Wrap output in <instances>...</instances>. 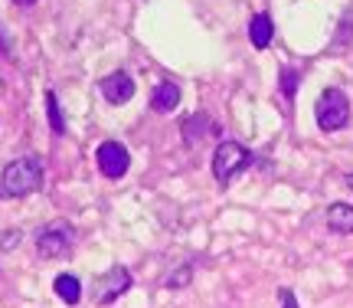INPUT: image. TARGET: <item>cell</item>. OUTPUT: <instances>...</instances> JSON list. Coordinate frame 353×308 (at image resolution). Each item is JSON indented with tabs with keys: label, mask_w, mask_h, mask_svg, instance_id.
I'll return each mask as SVG.
<instances>
[{
	"label": "cell",
	"mask_w": 353,
	"mask_h": 308,
	"mask_svg": "<svg viewBox=\"0 0 353 308\" xmlns=\"http://www.w3.org/2000/svg\"><path fill=\"white\" fill-rule=\"evenodd\" d=\"M275 37V23H272V17L268 13H255L252 20H249V39H252L255 50H265L268 43Z\"/></svg>",
	"instance_id": "obj_8"
},
{
	"label": "cell",
	"mask_w": 353,
	"mask_h": 308,
	"mask_svg": "<svg viewBox=\"0 0 353 308\" xmlns=\"http://www.w3.org/2000/svg\"><path fill=\"white\" fill-rule=\"evenodd\" d=\"M52 289H56V296L63 298L65 305H79V302H82V282H79L72 272H63V276H56Z\"/></svg>",
	"instance_id": "obj_10"
},
{
	"label": "cell",
	"mask_w": 353,
	"mask_h": 308,
	"mask_svg": "<svg viewBox=\"0 0 353 308\" xmlns=\"http://www.w3.org/2000/svg\"><path fill=\"white\" fill-rule=\"evenodd\" d=\"M76 243V230L65 223V220H56L50 227H43L37 236V249L43 259H59L69 253V246Z\"/></svg>",
	"instance_id": "obj_4"
},
{
	"label": "cell",
	"mask_w": 353,
	"mask_h": 308,
	"mask_svg": "<svg viewBox=\"0 0 353 308\" xmlns=\"http://www.w3.org/2000/svg\"><path fill=\"white\" fill-rule=\"evenodd\" d=\"M128 289H131V272L125 266H112V269L99 276V282H95V305H112L118 296H125Z\"/></svg>",
	"instance_id": "obj_6"
},
{
	"label": "cell",
	"mask_w": 353,
	"mask_h": 308,
	"mask_svg": "<svg viewBox=\"0 0 353 308\" xmlns=\"http://www.w3.org/2000/svg\"><path fill=\"white\" fill-rule=\"evenodd\" d=\"M43 102H46V118H50L52 135H63V131H65V118H63V108H59V99H56V92L46 89Z\"/></svg>",
	"instance_id": "obj_12"
},
{
	"label": "cell",
	"mask_w": 353,
	"mask_h": 308,
	"mask_svg": "<svg viewBox=\"0 0 353 308\" xmlns=\"http://www.w3.org/2000/svg\"><path fill=\"white\" fill-rule=\"evenodd\" d=\"M101 95H105V102L125 105L134 95V79L128 76V73H112V76L101 79Z\"/></svg>",
	"instance_id": "obj_7"
},
{
	"label": "cell",
	"mask_w": 353,
	"mask_h": 308,
	"mask_svg": "<svg viewBox=\"0 0 353 308\" xmlns=\"http://www.w3.org/2000/svg\"><path fill=\"white\" fill-rule=\"evenodd\" d=\"M95 164L99 171L105 174L108 180H118L128 174V167H131V154L121 142H101L99 151H95Z\"/></svg>",
	"instance_id": "obj_5"
},
{
	"label": "cell",
	"mask_w": 353,
	"mask_h": 308,
	"mask_svg": "<svg viewBox=\"0 0 353 308\" xmlns=\"http://www.w3.org/2000/svg\"><path fill=\"white\" fill-rule=\"evenodd\" d=\"M347 184H350V187H353V171H350V174H347Z\"/></svg>",
	"instance_id": "obj_18"
},
{
	"label": "cell",
	"mask_w": 353,
	"mask_h": 308,
	"mask_svg": "<svg viewBox=\"0 0 353 308\" xmlns=\"http://www.w3.org/2000/svg\"><path fill=\"white\" fill-rule=\"evenodd\" d=\"M327 227L334 233H341V236L353 233V206L350 204H330L327 206Z\"/></svg>",
	"instance_id": "obj_11"
},
{
	"label": "cell",
	"mask_w": 353,
	"mask_h": 308,
	"mask_svg": "<svg viewBox=\"0 0 353 308\" xmlns=\"http://www.w3.org/2000/svg\"><path fill=\"white\" fill-rule=\"evenodd\" d=\"M43 184V157L39 154H26L17 157L3 167L0 174V197H26Z\"/></svg>",
	"instance_id": "obj_1"
},
{
	"label": "cell",
	"mask_w": 353,
	"mask_h": 308,
	"mask_svg": "<svg viewBox=\"0 0 353 308\" xmlns=\"http://www.w3.org/2000/svg\"><path fill=\"white\" fill-rule=\"evenodd\" d=\"M278 302H281V308H298V302H294V292H291V289H281V292H278Z\"/></svg>",
	"instance_id": "obj_16"
},
{
	"label": "cell",
	"mask_w": 353,
	"mask_h": 308,
	"mask_svg": "<svg viewBox=\"0 0 353 308\" xmlns=\"http://www.w3.org/2000/svg\"><path fill=\"white\" fill-rule=\"evenodd\" d=\"M210 118H203V115H196V118H190L187 122V142H196V135H210Z\"/></svg>",
	"instance_id": "obj_13"
},
{
	"label": "cell",
	"mask_w": 353,
	"mask_h": 308,
	"mask_svg": "<svg viewBox=\"0 0 353 308\" xmlns=\"http://www.w3.org/2000/svg\"><path fill=\"white\" fill-rule=\"evenodd\" d=\"M317 125L324 131H341L347 122H350V102L341 89H327L314 105Z\"/></svg>",
	"instance_id": "obj_2"
},
{
	"label": "cell",
	"mask_w": 353,
	"mask_h": 308,
	"mask_svg": "<svg viewBox=\"0 0 353 308\" xmlns=\"http://www.w3.org/2000/svg\"><path fill=\"white\" fill-rule=\"evenodd\" d=\"M249 164H252V154H249V148H242L239 142H223L213 154V174L223 184H229L236 174H242Z\"/></svg>",
	"instance_id": "obj_3"
},
{
	"label": "cell",
	"mask_w": 353,
	"mask_h": 308,
	"mask_svg": "<svg viewBox=\"0 0 353 308\" xmlns=\"http://www.w3.org/2000/svg\"><path fill=\"white\" fill-rule=\"evenodd\" d=\"M13 3H20V7H33L37 0H13Z\"/></svg>",
	"instance_id": "obj_17"
},
{
	"label": "cell",
	"mask_w": 353,
	"mask_h": 308,
	"mask_svg": "<svg viewBox=\"0 0 353 308\" xmlns=\"http://www.w3.org/2000/svg\"><path fill=\"white\" fill-rule=\"evenodd\" d=\"M281 86H285V95L294 99V89H298V73H294V69H285V73H281Z\"/></svg>",
	"instance_id": "obj_15"
},
{
	"label": "cell",
	"mask_w": 353,
	"mask_h": 308,
	"mask_svg": "<svg viewBox=\"0 0 353 308\" xmlns=\"http://www.w3.org/2000/svg\"><path fill=\"white\" fill-rule=\"evenodd\" d=\"M190 276H193L190 266H183L180 272H170V276H167V289H183V285L190 282Z\"/></svg>",
	"instance_id": "obj_14"
},
{
	"label": "cell",
	"mask_w": 353,
	"mask_h": 308,
	"mask_svg": "<svg viewBox=\"0 0 353 308\" xmlns=\"http://www.w3.org/2000/svg\"><path fill=\"white\" fill-rule=\"evenodd\" d=\"M176 105H180V89H176V82H161L151 95V108L161 112V115H167V112H174Z\"/></svg>",
	"instance_id": "obj_9"
}]
</instances>
